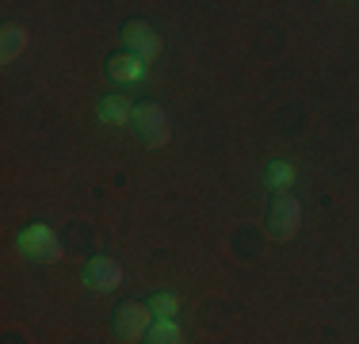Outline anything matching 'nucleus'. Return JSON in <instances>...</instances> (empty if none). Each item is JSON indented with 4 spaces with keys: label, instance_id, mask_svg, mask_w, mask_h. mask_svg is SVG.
I'll return each mask as SVG.
<instances>
[{
    "label": "nucleus",
    "instance_id": "11",
    "mask_svg": "<svg viewBox=\"0 0 359 344\" xmlns=\"http://www.w3.org/2000/svg\"><path fill=\"white\" fill-rule=\"evenodd\" d=\"M268 184L276 187V192H287V187L294 184V168H290V161H271L268 165Z\"/></svg>",
    "mask_w": 359,
    "mask_h": 344
},
{
    "label": "nucleus",
    "instance_id": "9",
    "mask_svg": "<svg viewBox=\"0 0 359 344\" xmlns=\"http://www.w3.org/2000/svg\"><path fill=\"white\" fill-rule=\"evenodd\" d=\"M27 50V31L23 27H4V34H0V62H15V58Z\"/></svg>",
    "mask_w": 359,
    "mask_h": 344
},
{
    "label": "nucleus",
    "instance_id": "2",
    "mask_svg": "<svg viewBox=\"0 0 359 344\" xmlns=\"http://www.w3.org/2000/svg\"><path fill=\"white\" fill-rule=\"evenodd\" d=\"M302 226V206L290 192H276V199L268 206V234L276 241H290Z\"/></svg>",
    "mask_w": 359,
    "mask_h": 344
},
{
    "label": "nucleus",
    "instance_id": "12",
    "mask_svg": "<svg viewBox=\"0 0 359 344\" xmlns=\"http://www.w3.org/2000/svg\"><path fill=\"white\" fill-rule=\"evenodd\" d=\"M149 310H153V317H172L176 310H180V298L168 295V291H161V295L149 298Z\"/></svg>",
    "mask_w": 359,
    "mask_h": 344
},
{
    "label": "nucleus",
    "instance_id": "10",
    "mask_svg": "<svg viewBox=\"0 0 359 344\" xmlns=\"http://www.w3.org/2000/svg\"><path fill=\"white\" fill-rule=\"evenodd\" d=\"M145 344H184V333H180L172 317H157L149 325V333H145Z\"/></svg>",
    "mask_w": 359,
    "mask_h": 344
},
{
    "label": "nucleus",
    "instance_id": "5",
    "mask_svg": "<svg viewBox=\"0 0 359 344\" xmlns=\"http://www.w3.org/2000/svg\"><path fill=\"white\" fill-rule=\"evenodd\" d=\"M123 39H126V46H130V54L134 58H142V62H153V58L161 54V34H157V27H149L145 20H130L123 27Z\"/></svg>",
    "mask_w": 359,
    "mask_h": 344
},
{
    "label": "nucleus",
    "instance_id": "4",
    "mask_svg": "<svg viewBox=\"0 0 359 344\" xmlns=\"http://www.w3.org/2000/svg\"><path fill=\"white\" fill-rule=\"evenodd\" d=\"M130 123H134V131H138V138L145 145H165L168 142V119L157 103H138Z\"/></svg>",
    "mask_w": 359,
    "mask_h": 344
},
{
    "label": "nucleus",
    "instance_id": "3",
    "mask_svg": "<svg viewBox=\"0 0 359 344\" xmlns=\"http://www.w3.org/2000/svg\"><path fill=\"white\" fill-rule=\"evenodd\" d=\"M20 249L39 264H50V260L62 256V241L54 237V230H50L46 222H31V226L20 234Z\"/></svg>",
    "mask_w": 359,
    "mask_h": 344
},
{
    "label": "nucleus",
    "instance_id": "7",
    "mask_svg": "<svg viewBox=\"0 0 359 344\" xmlns=\"http://www.w3.org/2000/svg\"><path fill=\"white\" fill-rule=\"evenodd\" d=\"M107 73L115 77V81L134 84V81H142V77H145V62H142V58H134V54H115V58H107Z\"/></svg>",
    "mask_w": 359,
    "mask_h": 344
},
{
    "label": "nucleus",
    "instance_id": "8",
    "mask_svg": "<svg viewBox=\"0 0 359 344\" xmlns=\"http://www.w3.org/2000/svg\"><path fill=\"white\" fill-rule=\"evenodd\" d=\"M130 115H134V107L126 103V96H104V100H100V119H104L107 126L130 123Z\"/></svg>",
    "mask_w": 359,
    "mask_h": 344
},
{
    "label": "nucleus",
    "instance_id": "1",
    "mask_svg": "<svg viewBox=\"0 0 359 344\" xmlns=\"http://www.w3.org/2000/svg\"><path fill=\"white\" fill-rule=\"evenodd\" d=\"M153 322H157V317H153L149 303H123L111 314V329H115V337L126 340V344L145 340V333H149Z\"/></svg>",
    "mask_w": 359,
    "mask_h": 344
},
{
    "label": "nucleus",
    "instance_id": "6",
    "mask_svg": "<svg viewBox=\"0 0 359 344\" xmlns=\"http://www.w3.org/2000/svg\"><path fill=\"white\" fill-rule=\"evenodd\" d=\"M81 275H84V283H88L92 291H100V295H107V291H115L118 283H123V268H118L115 260H107V256L88 260Z\"/></svg>",
    "mask_w": 359,
    "mask_h": 344
}]
</instances>
